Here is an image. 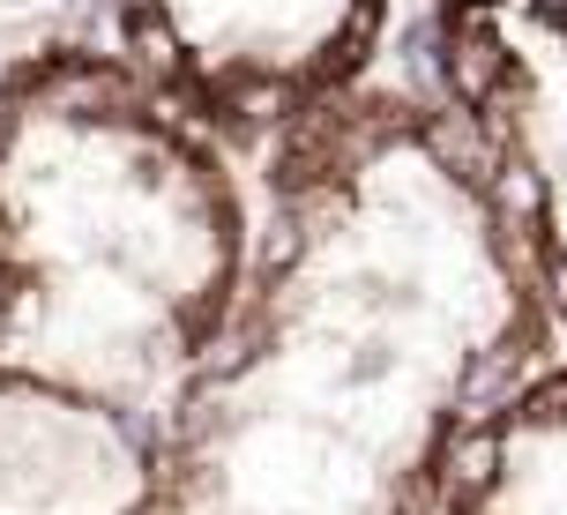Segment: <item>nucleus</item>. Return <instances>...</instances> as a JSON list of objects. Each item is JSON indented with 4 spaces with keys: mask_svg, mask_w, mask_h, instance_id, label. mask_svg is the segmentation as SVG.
I'll use <instances>...</instances> for the list:
<instances>
[{
    "mask_svg": "<svg viewBox=\"0 0 567 515\" xmlns=\"http://www.w3.org/2000/svg\"><path fill=\"white\" fill-rule=\"evenodd\" d=\"M553 343L455 120L359 90L269 157L239 315L165 411L157 515H441L463 449Z\"/></svg>",
    "mask_w": 567,
    "mask_h": 515,
    "instance_id": "nucleus-1",
    "label": "nucleus"
},
{
    "mask_svg": "<svg viewBox=\"0 0 567 515\" xmlns=\"http://www.w3.org/2000/svg\"><path fill=\"white\" fill-rule=\"evenodd\" d=\"M255 239L231 143L127 53L0 68V359L165 419L225 343Z\"/></svg>",
    "mask_w": 567,
    "mask_h": 515,
    "instance_id": "nucleus-2",
    "label": "nucleus"
},
{
    "mask_svg": "<svg viewBox=\"0 0 567 515\" xmlns=\"http://www.w3.org/2000/svg\"><path fill=\"white\" fill-rule=\"evenodd\" d=\"M120 53L217 135H299L367 90L389 0H113Z\"/></svg>",
    "mask_w": 567,
    "mask_h": 515,
    "instance_id": "nucleus-3",
    "label": "nucleus"
},
{
    "mask_svg": "<svg viewBox=\"0 0 567 515\" xmlns=\"http://www.w3.org/2000/svg\"><path fill=\"white\" fill-rule=\"evenodd\" d=\"M433 90L567 343V0H433Z\"/></svg>",
    "mask_w": 567,
    "mask_h": 515,
    "instance_id": "nucleus-4",
    "label": "nucleus"
},
{
    "mask_svg": "<svg viewBox=\"0 0 567 515\" xmlns=\"http://www.w3.org/2000/svg\"><path fill=\"white\" fill-rule=\"evenodd\" d=\"M165 419L0 359V515H157Z\"/></svg>",
    "mask_w": 567,
    "mask_h": 515,
    "instance_id": "nucleus-5",
    "label": "nucleus"
},
{
    "mask_svg": "<svg viewBox=\"0 0 567 515\" xmlns=\"http://www.w3.org/2000/svg\"><path fill=\"white\" fill-rule=\"evenodd\" d=\"M441 515H567V359L530 373L478 426Z\"/></svg>",
    "mask_w": 567,
    "mask_h": 515,
    "instance_id": "nucleus-6",
    "label": "nucleus"
}]
</instances>
